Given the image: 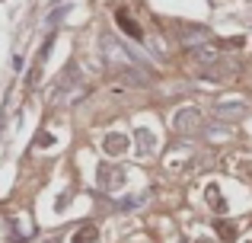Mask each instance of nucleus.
Instances as JSON below:
<instances>
[{"mask_svg":"<svg viewBox=\"0 0 252 243\" xmlns=\"http://www.w3.org/2000/svg\"><path fill=\"white\" fill-rule=\"evenodd\" d=\"M172 128L182 131V135H191V131L201 128V112L195 106H182L176 115H172Z\"/></svg>","mask_w":252,"mask_h":243,"instance_id":"7ed1b4c3","label":"nucleus"},{"mask_svg":"<svg viewBox=\"0 0 252 243\" xmlns=\"http://www.w3.org/2000/svg\"><path fill=\"white\" fill-rule=\"evenodd\" d=\"M128 144H131V141L122 135V131H112V135H105V138H102V147H105V154H122V150L128 147Z\"/></svg>","mask_w":252,"mask_h":243,"instance_id":"423d86ee","label":"nucleus"},{"mask_svg":"<svg viewBox=\"0 0 252 243\" xmlns=\"http://www.w3.org/2000/svg\"><path fill=\"white\" fill-rule=\"evenodd\" d=\"M99 48H102V58H105V64H109V68H137V58H134V51H128V45L125 42H118L115 35H112V32H102V35H99Z\"/></svg>","mask_w":252,"mask_h":243,"instance_id":"f257e3e1","label":"nucleus"},{"mask_svg":"<svg viewBox=\"0 0 252 243\" xmlns=\"http://www.w3.org/2000/svg\"><path fill=\"white\" fill-rule=\"evenodd\" d=\"M99 186H102L105 192H118V189L125 186V170L112 167V163H102V167H99Z\"/></svg>","mask_w":252,"mask_h":243,"instance_id":"20e7f679","label":"nucleus"},{"mask_svg":"<svg viewBox=\"0 0 252 243\" xmlns=\"http://www.w3.org/2000/svg\"><path fill=\"white\" fill-rule=\"evenodd\" d=\"M201 243H204V240H201Z\"/></svg>","mask_w":252,"mask_h":243,"instance_id":"1a4fd4ad","label":"nucleus"},{"mask_svg":"<svg viewBox=\"0 0 252 243\" xmlns=\"http://www.w3.org/2000/svg\"><path fill=\"white\" fill-rule=\"evenodd\" d=\"M191 58H195L198 64L217 68V51H214V48H208V45H195V48H191Z\"/></svg>","mask_w":252,"mask_h":243,"instance_id":"0eeeda50","label":"nucleus"},{"mask_svg":"<svg viewBox=\"0 0 252 243\" xmlns=\"http://www.w3.org/2000/svg\"><path fill=\"white\" fill-rule=\"evenodd\" d=\"M211 115L220 122H240L243 115H246V103L243 100H217L214 106H211Z\"/></svg>","mask_w":252,"mask_h":243,"instance_id":"f03ea898","label":"nucleus"},{"mask_svg":"<svg viewBox=\"0 0 252 243\" xmlns=\"http://www.w3.org/2000/svg\"><path fill=\"white\" fill-rule=\"evenodd\" d=\"M134 141H137V154H141V157H150L157 150V135L150 128H137L134 131Z\"/></svg>","mask_w":252,"mask_h":243,"instance_id":"39448f33","label":"nucleus"},{"mask_svg":"<svg viewBox=\"0 0 252 243\" xmlns=\"http://www.w3.org/2000/svg\"><path fill=\"white\" fill-rule=\"evenodd\" d=\"M118 23L125 26V32H131V35H134V38H141V29H137V23H134V19H131V23H128V16H125V13H118Z\"/></svg>","mask_w":252,"mask_h":243,"instance_id":"6e6552de","label":"nucleus"}]
</instances>
